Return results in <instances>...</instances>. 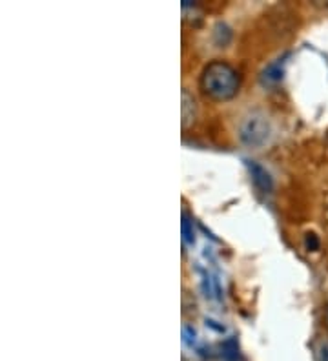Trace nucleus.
Returning a JSON list of instances; mask_svg holds the SVG:
<instances>
[{
  "mask_svg": "<svg viewBox=\"0 0 328 361\" xmlns=\"http://www.w3.org/2000/svg\"><path fill=\"white\" fill-rule=\"evenodd\" d=\"M199 88L202 95L210 101L224 102L233 99L239 93L241 75L239 71L224 61L208 62L199 77Z\"/></svg>",
  "mask_w": 328,
  "mask_h": 361,
  "instance_id": "obj_1",
  "label": "nucleus"
},
{
  "mask_svg": "<svg viewBox=\"0 0 328 361\" xmlns=\"http://www.w3.org/2000/svg\"><path fill=\"white\" fill-rule=\"evenodd\" d=\"M270 123L262 114L248 115L239 128L241 141L250 148H261L270 139Z\"/></svg>",
  "mask_w": 328,
  "mask_h": 361,
  "instance_id": "obj_2",
  "label": "nucleus"
},
{
  "mask_svg": "<svg viewBox=\"0 0 328 361\" xmlns=\"http://www.w3.org/2000/svg\"><path fill=\"white\" fill-rule=\"evenodd\" d=\"M248 170H250V176H252V183L255 185V188H259L262 194H270L272 192V177L270 173L261 166V164L254 163V161H248Z\"/></svg>",
  "mask_w": 328,
  "mask_h": 361,
  "instance_id": "obj_3",
  "label": "nucleus"
},
{
  "mask_svg": "<svg viewBox=\"0 0 328 361\" xmlns=\"http://www.w3.org/2000/svg\"><path fill=\"white\" fill-rule=\"evenodd\" d=\"M283 79V66H281V59L276 62H272V64H268L267 68H265V71H262V80L268 84H276L279 82V80Z\"/></svg>",
  "mask_w": 328,
  "mask_h": 361,
  "instance_id": "obj_4",
  "label": "nucleus"
},
{
  "mask_svg": "<svg viewBox=\"0 0 328 361\" xmlns=\"http://www.w3.org/2000/svg\"><path fill=\"white\" fill-rule=\"evenodd\" d=\"M190 110L195 111V101L190 97L188 92H183V126L186 128L192 121H195V115L190 114Z\"/></svg>",
  "mask_w": 328,
  "mask_h": 361,
  "instance_id": "obj_5",
  "label": "nucleus"
},
{
  "mask_svg": "<svg viewBox=\"0 0 328 361\" xmlns=\"http://www.w3.org/2000/svg\"><path fill=\"white\" fill-rule=\"evenodd\" d=\"M183 239L184 243L193 245L195 241V232H193V221L190 219V216L184 212L183 214Z\"/></svg>",
  "mask_w": 328,
  "mask_h": 361,
  "instance_id": "obj_6",
  "label": "nucleus"
},
{
  "mask_svg": "<svg viewBox=\"0 0 328 361\" xmlns=\"http://www.w3.org/2000/svg\"><path fill=\"white\" fill-rule=\"evenodd\" d=\"M315 361H328V339H321L315 347Z\"/></svg>",
  "mask_w": 328,
  "mask_h": 361,
  "instance_id": "obj_7",
  "label": "nucleus"
},
{
  "mask_svg": "<svg viewBox=\"0 0 328 361\" xmlns=\"http://www.w3.org/2000/svg\"><path fill=\"white\" fill-rule=\"evenodd\" d=\"M305 247L308 252H315L317 248H320V239H317V235H315V233H306Z\"/></svg>",
  "mask_w": 328,
  "mask_h": 361,
  "instance_id": "obj_8",
  "label": "nucleus"
},
{
  "mask_svg": "<svg viewBox=\"0 0 328 361\" xmlns=\"http://www.w3.org/2000/svg\"><path fill=\"white\" fill-rule=\"evenodd\" d=\"M184 341H186V343H188L190 347H193V345L197 343V334H195V331H193V334L190 336V329H188V326H184Z\"/></svg>",
  "mask_w": 328,
  "mask_h": 361,
  "instance_id": "obj_9",
  "label": "nucleus"
},
{
  "mask_svg": "<svg viewBox=\"0 0 328 361\" xmlns=\"http://www.w3.org/2000/svg\"><path fill=\"white\" fill-rule=\"evenodd\" d=\"M327 319H328V312H327Z\"/></svg>",
  "mask_w": 328,
  "mask_h": 361,
  "instance_id": "obj_10",
  "label": "nucleus"
}]
</instances>
